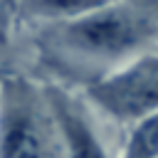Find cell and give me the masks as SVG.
I'll return each instance as SVG.
<instances>
[{
	"instance_id": "obj_1",
	"label": "cell",
	"mask_w": 158,
	"mask_h": 158,
	"mask_svg": "<svg viewBox=\"0 0 158 158\" xmlns=\"http://www.w3.org/2000/svg\"><path fill=\"white\" fill-rule=\"evenodd\" d=\"M0 158H67L47 91L20 77L0 81Z\"/></svg>"
},
{
	"instance_id": "obj_2",
	"label": "cell",
	"mask_w": 158,
	"mask_h": 158,
	"mask_svg": "<svg viewBox=\"0 0 158 158\" xmlns=\"http://www.w3.org/2000/svg\"><path fill=\"white\" fill-rule=\"evenodd\" d=\"M151 35V22L131 10H94L54 32L57 42L72 52L91 57H118Z\"/></svg>"
},
{
	"instance_id": "obj_3",
	"label": "cell",
	"mask_w": 158,
	"mask_h": 158,
	"mask_svg": "<svg viewBox=\"0 0 158 158\" xmlns=\"http://www.w3.org/2000/svg\"><path fill=\"white\" fill-rule=\"evenodd\" d=\"M89 96L106 114L123 121L158 114V57H146L133 67L91 84Z\"/></svg>"
},
{
	"instance_id": "obj_4",
	"label": "cell",
	"mask_w": 158,
	"mask_h": 158,
	"mask_svg": "<svg viewBox=\"0 0 158 158\" xmlns=\"http://www.w3.org/2000/svg\"><path fill=\"white\" fill-rule=\"evenodd\" d=\"M49 104L54 109L57 123L62 128L64 136V146H67V158H106L101 146L96 143L91 128L86 126V121L81 118V114H77V109L57 91H47Z\"/></svg>"
},
{
	"instance_id": "obj_5",
	"label": "cell",
	"mask_w": 158,
	"mask_h": 158,
	"mask_svg": "<svg viewBox=\"0 0 158 158\" xmlns=\"http://www.w3.org/2000/svg\"><path fill=\"white\" fill-rule=\"evenodd\" d=\"M104 5L106 0H27V10L42 17H81Z\"/></svg>"
},
{
	"instance_id": "obj_6",
	"label": "cell",
	"mask_w": 158,
	"mask_h": 158,
	"mask_svg": "<svg viewBox=\"0 0 158 158\" xmlns=\"http://www.w3.org/2000/svg\"><path fill=\"white\" fill-rule=\"evenodd\" d=\"M123 158H158V114L141 118L128 138Z\"/></svg>"
}]
</instances>
